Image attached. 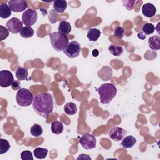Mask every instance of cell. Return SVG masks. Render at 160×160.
<instances>
[{
    "label": "cell",
    "instance_id": "6da1fadb",
    "mask_svg": "<svg viewBox=\"0 0 160 160\" xmlns=\"http://www.w3.org/2000/svg\"><path fill=\"white\" fill-rule=\"evenodd\" d=\"M32 107L38 115L47 119L53 111L54 102L52 96L47 92L39 93L34 98Z\"/></svg>",
    "mask_w": 160,
    "mask_h": 160
},
{
    "label": "cell",
    "instance_id": "7a4b0ae2",
    "mask_svg": "<svg viewBox=\"0 0 160 160\" xmlns=\"http://www.w3.org/2000/svg\"><path fill=\"white\" fill-rule=\"evenodd\" d=\"M97 91L99 95L100 102L103 104L109 103L117 93L116 86L111 83L102 84L97 88Z\"/></svg>",
    "mask_w": 160,
    "mask_h": 160
},
{
    "label": "cell",
    "instance_id": "3957f363",
    "mask_svg": "<svg viewBox=\"0 0 160 160\" xmlns=\"http://www.w3.org/2000/svg\"><path fill=\"white\" fill-rule=\"evenodd\" d=\"M51 44L56 51H64L69 44V39L66 35L59 32H54L49 34Z\"/></svg>",
    "mask_w": 160,
    "mask_h": 160
},
{
    "label": "cell",
    "instance_id": "277c9868",
    "mask_svg": "<svg viewBox=\"0 0 160 160\" xmlns=\"http://www.w3.org/2000/svg\"><path fill=\"white\" fill-rule=\"evenodd\" d=\"M16 99L18 105L22 107H27L32 103L34 97L28 89L22 88L18 91Z\"/></svg>",
    "mask_w": 160,
    "mask_h": 160
},
{
    "label": "cell",
    "instance_id": "5b68a950",
    "mask_svg": "<svg viewBox=\"0 0 160 160\" xmlns=\"http://www.w3.org/2000/svg\"><path fill=\"white\" fill-rule=\"evenodd\" d=\"M64 53L70 58L78 57L81 52V46L79 43L76 41H72L69 42L66 49L63 51Z\"/></svg>",
    "mask_w": 160,
    "mask_h": 160
},
{
    "label": "cell",
    "instance_id": "8992f818",
    "mask_svg": "<svg viewBox=\"0 0 160 160\" xmlns=\"http://www.w3.org/2000/svg\"><path fill=\"white\" fill-rule=\"evenodd\" d=\"M38 19V13L36 10H26L22 15V22L26 26H31L34 24Z\"/></svg>",
    "mask_w": 160,
    "mask_h": 160
},
{
    "label": "cell",
    "instance_id": "52a82bcc",
    "mask_svg": "<svg viewBox=\"0 0 160 160\" xmlns=\"http://www.w3.org/2000/svg\"><path fill=\"white\" fill-rule=\"evenodd\" d=\"M6 28L11 33L18 34L22 30L23 23L19 19L14 17L7 21L6 23Z\"/></svg>",
    "mask_w": 160,
    "mask_h": 160
},
{
    "label": "cell",
    "instance_id": "ba28073f",
    "mask_svg": "<svg viewBox=\"0 0 160 160\" xmlns=\"http://www.w3.org/2000/svg\"><path fill=\"white\" fill-rule=\"evenodd\" d=\"M79 143L84 149H91L96 147V139L93 135L86 133L79 138Z\"/></svg>",
    "mask_w": 160,
    "mask_h": 160
},
{
    "label": "cell",
    "instance_id": "9c48e42d",
    "mask_svg": "<svg viewBox=\"0 0 160 160\" xmlns=\"http://www.w3.org/2000/svg\"><path fill=\"white\" fill-rule=\"evenodd\" d=\"M14 81V77L12 72L8 70H2L0 71V86L3 88H7L11 86Z\"/></svg>",
    "mask_w": 160,
    "mask_h": 160
},
{
    "label": "cell",
    "instance_id": "30bf717a",
    "mask_svg": "<svg viewBox=\"0 0 160 160\" xmlns=\"http://www.w3.org/2000/svg\"><path fill=\"white\" fill-rule=\"evenodd\" d=\"M11 11L15 12H21L26 10L28 7L27 2L24 0H12L8 2Z\"/></svg>",
    "mask_w": 160,
    "mask_h": 160
},
{
    "label": "cell",
    "instance_id": "8fae6325",
    "mask_svg": "<svg viewBox=\"0 0 160 160\" xmlns=\"http://www.w3.org/2000/svg\"><path fill=\"white\" fill-rule=\"evenodd\" d=\"M126 133V131L123 128L118 126H114L109 131V136L111 139L115 141H119L124 138Z\"/></svg>",
    "mask_w": 160,
    "mask_h": 160
},
{
    "label": "cell",
    "instance_id": "7c38bea8",
    "mask_svg": "<svg viewBox=\"0 0 160 160\" xmlns=\"http://www.w3.org/2000/svg\"><path fill=\"white\" fill-rule=\"evenodd\" d=\"M142 12L144 16L152 18L156 12V8L151 3H146L142 7Z\"/></svg>",
    "mask_w": 160,
    "mask_h": 160
},
{
    "label": "cell",
    "instance_id": "4fadbf2b",
    "mask_svg": "<svg viewBox=\"0 0 160 160\" xmlns=\"http://www.w3.org/2000/svg\"><path fill=\"white\" fill-rule=\"evenodd\" d=\"M148 46L149 48L154 51H158L160 49V37L153 36L148 39Z\"/></svg>",
    "mask_w": 160,
    "mask_h": 160
},
{
    "label": "cell",
    "instance_id": "5bb4252c",
    "mask_svg": "<svg viewBox=\"0 0 160 160\" xmlns=\"http://www.w3.org/2000/svg\"><path fill=\"white\" fill-rule=\"evenodd\" d=\"M68 3L64 0H56L53 3V8L58 13H63L66 9Z\"/></svg>",
    "mask_w": 160,
    "mask_h": 160
},
{
    "label": "cell",
    "instance_id": "9a60e30c",
    "mask_svg": "<svg viewBox=\"0 0 160 160\" xmlns=\"http://www.w3.org/2000/svg\"><path fill=\"white\" fill-rule=\"evenodd\" d=\"M71 31V26L70 23L66 21H61L58 26V32L68 35Z\"/></svg>",
    "mask_w": 160,
    "mask_h": 160
},
{
    "label": "cell",
    "instance_id": "2e32d148",
    "mask_svg": "<svg viewBox=\"0 0 160 160\" xmlns=\"http://www.w3.org/2000/svg\"><path fill=\"white\" fill-rule=\"evenodd\" d=\"M28 76V71L27 69L19 66L16 71V77L18 81H23L27 79Z\"/></svg>",
    "mask_w": 160,
    "mask_h": 160
},
{
    "label": "cell",
    "instance_id": "e0dca14e",
    "mask_svg": "<svg viewBox=\"0 0 160 160\" xmlns=\"http://www.w3.org/2000/svg\"><path fill=\"white\" fill-rule=\"evenodd\" d=\"M136 142V139L134 136H128L123 139L121 143V145L124 148H131L132 146H134V145H135Z\"/></svg>",
    "mask_w": 160,
    "mask_h": 160
},
{
    "label": "cell",
    "instance_id": "ac0fdd59",
    "mask_svg": "<svg viewBox=\"0 0 160 160\" xmlns=\"http://www.w3.org/2000/svg\"><path fill=\"white\" fill-rule=\"evenodd\" d=\"M51 131L55 134H59L62 132L64 126L61 121H54L51 123Z\"/></svg>",
    "mask_w": 160,
    "mask_h": 160
},
{
    "label": "cell",
    "instance_id": "d6986e66",
    "mask_svg": "<svg viewBox=\"0 0 160 160\" xmlns=\"http://www.w3.org/2000/svg\"><path fill=\"white\" fill-rule=\"evenodd\" d=\"M11 9L9 5L6 3H2L0 6V17L3 19L9 18L11 14Z\"/></svg>",
    "mask_w": 160,
    "mask_h": 160
},
{
    "label": "cell",
    "instance_id": "ffe728a7",
    "mask_svg": "<svg viewBox=\"0 0 160 160\" xmlns=\"http://www.w3.org/2000/svg\"><path fill=\"white\" fill-rule=\"evenodd\" d=\"M101 36V31L100 30L96 28H91L89 29L88 31L87 37L89 41H96L98 38Z\"/></svg>",
    "mask_w": 160,
    "mask_h": 160
},
{
    "label": "cell",
    "instance_id": "44dd1931",
    "mask_svg": "<svg viewBox=\"0 0 160 160\" xmlns=\"http://www.w3.org/2000/svg\"><path fill=\"white\" fill-rule=\"evenodd\" d=\"M78 110L76 105L72 102H67L64 106V112L68 115H74L76 113Z\"/></svg>",
    "mask_w": 160,
    "mask_h": 160
},
{
    "label": "cell",
    "instance_id": "7402d4cb",
    "mask_svg": "<svg viewBox=\"0 0 160 160\" xmlns=\"http://www.w3.org/2000/svg\"><path fill=\"white\" fill-rule=\"evenodd\" d=\"M110 53L115 56H121L124 51V49L121 46H118L116 44H111L108 48Z\"/></svg>",
    "mask_w": 160,
    "mask_h": 160
},
{
    "label": "cell",
    "instance_id": "603a6c76",
    "mask_svg": "<svg viewBox=\"0 0 160 160\" xmlns=\"http://www.w3.org/2000/svg\"><path fill=\"white\" fill-rule=\"evenodd\" d=\"M20 36L24 38H30L33 36L34 31L33 29L30 26H24L22 28V30L21 31Z\"/></svg>",
    "mask_w": 160,
    "mask_h": 160
},
{
    "label": "cell",
    "instance_id": "cb8c5ba5",
    "mask_svg": "<svg viewBox=\"0 0 160 160\" xmlns=\"http://www.w3.org/2000/svg\"><path fill=\"white\" fill-rule=\"evenodd\" d=\"M48 152V150L45 148H36L34 150V155L38 159H44Z\"/></svg>",
    "mask_w": 160,
    "mask_h": 160
},
{
    "label": "cell",
    "instance_id": "d4e9b609",
    "mask_svg": "<svg viewBox=\"0 0 160 160\" xmlns=\"http://www.w3.org/2000/svg\"><path fill=\"white\" fill-rule=\"evenodd\" d=\"M11 146L9 141L4 139H0V154H3L8 151Z\"/></svg>",
    "mask_w": 160,
    "mask_h": 160
},
{
    "label": "cell",
    "instance_id": "484cf974",
    "mask_svg": "<svg viewBox=\"0 0 160 160\" xmlns=\"http://www.w3.org/2000/svg\"><path fill=\"white\" fill-rule=\"evenodd\" d=\"M42 131H43L42 127L38 124H34L33 126H31L30 129L31 134L34 137L40 136L42 134Z\"/></svg>",
    "mask_w": 160,
    "mask_h": 160
},
{
    "label": "cell",
    "instance_id": "4316f807",
    "mask_svg": "<svg viewBox=\"0 0 160 160\" xmlns=\"http://www.w3.org/2000/svg\"><path fill=\"white\" fill-rule=\"evenodd\" d=\"M155 27L152 23H146L142 28V31L146 35H149L154 32Z\"/></svg>",
    "mask_w": 160,
    "mask_h": 160
},
{
    "label": "cell",
    "instance_id": "83f0119b",
    "mask_svg": "<svg viewBox=\"0 0 160 160\" xmlns=\"http://www.w3.org/2000/svg\"><path fill=\"white\" fill-rule=\"evenodd\" d=\"M22 160H33L32 153L30 151H24L21 153Z\"/></svg>",
    "mask_w": 160,
    "mask_h": 160
},
{
    "label": "cell",
    "instance_id": "f1b7e54d",
    "mask_svg": "<svg viewBox=\"0 0 160 160\" xmlns=\"http://www.w3.org/2000/svg\"><path fill=\"white\" fill-rule=\"evenodd\" d=\"M9 36V31L8 29L2 26H0V39L3 41Z\"/></svg>",
    "mask_w": 160,
    "mask_h": 160
},
{
    "label": "cell",
    "instance_id": "f546056e",
    "mask_svg": "<svg viewBox=\"0 0 160 160\" xmlns=\"http://www.w3.org/2000/svg\"><path fill=\"white\" fill-rule=\"evenodd\" d=\"M114 35L119 39H122L124 36V29L121 26L117 27L114 31Z\"/></svg>",
    "mask_w": 160,
    "mask_h": 160
},
{
    "label": "cell",
    "instance_id": "4dcf8cb0",
    "mask_svg": "<svg viewBox=\"0 0 160 160\" xmlns=\"http://www.w3.org/2000/svg\"><path fill=\"white\" fill-rule=\"evenodd\" d=\"M20 85L21 84L19 81H14L12 84H11V88L14 90H19L21 89Z\"/></svg>",
    "mask_w": 160,
    "mask_h": 160
},
{
    "label": "cell",
    "instance_id": "1f68e13d",
    "mask_svg": "<svg viewBox=\"0 0 160 160\" xmlns=\"http://www.w3.org/2000/svg\"><path fill=\"white\" fill-rule=\"evenodd\" d=\"M91 159V158L87 154H81L79 157L77 158V159Z\"/></svg>",
    "mask_w": 160,
    "mask_h": 160
},
{
    "label": "cell",
    "instance_id": "d6a6232c",
    "mask_svg": "<svg viewBox=\"0 0 160 160\" xmlns=\"http://www.w3.org/2000/svg\"><path fill=\"white\" fill-rule=\"evenodd\" d=\"M138 37L139 39H142V40H144V39L146 38V34H144L143 33V32L141 31H140V32H138Z\"/></svg>",
    "mask_w": 160,
    "mask_h": 160
},
{
    "label": "cell",
    "instance_id": "836d02e7",
    "mask_svg": "<svg viewBox=\"0 0 160 160\" xmlns=\"http://www.w3.org/2000/svg\"><path fill=\"white\" fill-rule=\"evenodd\" d=\"M92 54L94 57H97L99 55V51L97 49H94L92 52Z\"/></svg>",
    "mask_w": 160,
    "mask_h": 160
}]
</instances>
